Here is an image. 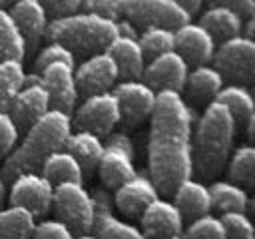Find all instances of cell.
Wrapping results in <instances>:
<instances>
[{
	"label": "cell",
	"mask_w": 255,
	"mask_h": 239,
	"mask_svg": "<svg viewBox=\"0 0 255 239\" xmlns=\"http://www.w3.org/2000/svg\"><path fill=\"white\" fill-rule=\"evenodd\" d=\"M147 143V175L157 193L173 195L191 177V110L179 92H155Z\"/></svg>",
	"instance_id": "obj_1"
},
{
	"label": "cell",
	"mask_w": 255,
	"mask_h": 239,
	"mask_svg": "<svg viewBox=\"0 0 255 239\" xmlns=\"http://www.w3.org/2000/svg\"><path fill=\"white\" fill-rule=\"evenodd\" d=\"M72 133V118L60 110H48L32 127L24 131V139L2 161L0 177L10 183L16 175L26 171H40L44 159L64 149L68 135Z\"/></svg>",
	"instance_id": "obj_2"
},
{
	"label": "cell",
	"mask_w": 255,
	"mask_h": 239,
	"mask_svg": "<svg viewBox=\"0 0 255 239\" xmlns=\"http://www.w3.org/2000/svg\"><path fill=\"white\" fill-rule=\"evenodd\" d=\"M191 135L193 173L199 179L217 177L231 155L235 137V121L227 108L219 102L207 104Z\"/></svg>",
	"instance_id": "obj_3"
},
{
	"label": "cell",
	"mask_w": 255,
	"mask_h": 239,
	"mask_svg": "<svg viewBox=\"0 0 255 239\" xmlns=\"http://www.w3.org/2000/svg\"><path fill=\"white\" fill-rule=\"evenodd\" d=\"M44 34L50 42L62 44L74 56H92L96 52H104L112 44V40L118 36V26L114 20H106L96 14L78 10L74 14L50 20Z\"/></svg>",
	"instance_id": "obj_4"
},
{
	"label": "cell",
	"mask_w": 255,
	"mask_h": 239,
	"mask_svg": "<svg viewBox=\"0 0 255 239\" xmlns=\"http://www.w3.org/2000/svg\"><path fill=\"white\" fill-rule=\"evenodd\" d=\"M52 207L60 221H64L72 233H90L94 225V201L84 183L66 181L54 185Z\"/></svg>",
	"instance_id": "obj_5"
},
{
	"label": "cell",
	"mask_w": 255,
	"mask_h": 239,
	"mask_svg": "<svg viewBox=\"0 0 255 239\" xmlns=\"http://www.w3.org/2000/svg\"><path fill=\"white\" fill-rule=\"evenodd\" d=\"M211 60L223 80L237 86H249L255 80V42L241 34L221 42Z\"/></svg>",
	"instance_id": "obj_6"
},
{
	"label": "cell",
	"mask_w": 255,
	"mask_h": 239,
	"mask_svg": "<svg viewBox=\"0 0 255 239\" xmlns=\"http://www.w3.org/2000/svg\"><path fill=\"white\" fill-rule=\"evenodd\" d=\"M52 197H54V185L40 171H26L10 181V189H8L10 205L26 209L28 213H32L34 219L48 215V211L52 209Z\"/></svg>",
	"instance_id": "obj_7"
},
{
	"label": "cell",
	"mask_w": 255,
	"mask_h": 239,
	"mask_svg": "<svg viewBox=\"0 0 255 239\" xmlns=\"http://www.w3.org/2000/svg\"><path fill=\"white\" fill-rule=\"evenodd\" d=\"M118 121L120 106L112 90L88 96L72 118V125H76V129H84L100 137H106L110 131H114Z\"/></svg>",
	"instance_id": "obj_8"
},
{
	"label": "cell",
	"mask_w": 255,
	"mask_h": 239,
	"mask_svg": "<svg viewBox=\"0 0 255 239\" xmlns=\"http://www.w3.org/2000/svg\"><path fill=\"white\" fill-rule=\"evenodd\" d=\"M124 14L133 26H161L169 30H177L191 18L173 0H124Z\"/></svg>",
	"instance_id": "obj_9"
},
{
	"label": "cell",
	"mask_w": 255,
	"mask_h": 239,
	"mask_svg": "<svg viewBox=\"0 0 255 239\" xmlns=\"http://www.w3.org/2000/svg\"><path fill=\"white\" fill-rule=\"evenodd\" d=\"M114 96L120 106V121L135 127L151 116L155 106V92L143 80H122L114 86Z\"/></svg>",
	"instance_id": "obj_10"
},
{
	"label": "cell",
	"mask_w": 255,
	"mask_h": 239,
	"mask_svg": "<svg viewBox=\"0 0 255 239\" xmlns=\"http://www.w3.org/2000/svg\"><path fill=\"white\" fill-rule=\"evenodd\" d=\"M74 80L78 96H94L110 92L118 82V68L106 52H96L88 56L80 66L74 68Z\"/></svg>",
	"instance_id": "obj_11"
},
{
	"label": "cell",
	"mask_w": 255,
	"mask_h": 239,
	"mask_svg": "<svg viewBox=\"0 0 255 239\" xmlns=\"http://www.w3.org/2000/svg\"><path fill=\"white\" fill-rule=\"evenodd\" d=\"M92 201H94V225L92 233H96L100 239H147L139 227L120 219L112 211V195L102 189L94 187L90 191Z\"/></svg>",
	"instance_id": "obj_12"
},
{
	"label": "cell",
	"mask_w": 255,
	"mask_h": 239,
	"mask_svg": "<svg viewBox=\"0 0 255 239\" xmlns=\"http://www.w3.org/2000/svg\"><path fill=\"white\" fill-rule=\"evenodd\" d=\"M189 66L185 64V60L173 50L161 56L151 58L145 68H143V82L153 90V92H179L185 86V78H187Z\"/></svg>",
	"instance_id": "obj_13"
},
{
	"label": "cell",
	"mask_w": 255,
	"mask_h": 239,
	"mask_svg": "<svg viewBox=\"0 0 255 239\" xmlns=\"http://www.w3.org/2000/svg\"><path fill=\"white\" fill-rule=\"evenodd\" d=\"M40 86L50 98V108L64 114H72L78 100V88L74 80V68L68 64H50L38 74Z\"/></svg>",
	"instance_id": "obj_14"
},
{
	"label": "cell",
	"mask_w": 255,
	"mask_h": 239,
	"mask_svg": "<svg viewBox=\"0 0 255 239\" xmlns=\"http://www.w3.org/2000/svg\"><path fill=\"white\" fill-rule=\"evenodd\" d=\"M139 225L147 239H163L183 231V215L173 201L155 197L139 213Z\"/></svg>",
	"instance_id": "obj_15"
},
{
	"label": "cell",
	"mask_w": 255,
	"mask_h": 239,
	"mask_svg": "<svg viewBox=\"0 0 255 239\" xmlns=\"http://www.w3.org/2000/svg\"><path fill=\"white\" fill-rule=\"evenodd\" d=\"M173 34H175V52L185 60L187 66L209 64L215 52V40L201 24L187 22L177 30H173Z\"/></svg>",
	"instance_id": "obj_16"
},
{
	"label": "cell",
	"mask_w": 255,
	"mask_h": 239,
	"mask_svg": "<svg viewBox=\"0 0 255 239\" xmlns=\"http://www.w3.org/2000/svg\"><path fill=\"white\" fill-rule=\"evenodd\" d=\"M48 110H50V98H48L46 90L40 86V82H36V84H24L22 86V90L16 94L14 102L10 104L8 114L14 121V125L18 127V131L24 133Z\"/></svg>",
	"instance_id": "obj_17"
},
{
	"label": "cell",
	"mask_w": 255,
	"mask_h": 239,
	"mask_svg": "<svg viewBox=\"0 0 255 239\" xmlns=\"http://www.w3.org/2000/svg\"><path fill=\"white\" fill-rule=\"evenodd\" d=\"M159 197L153 181L149 179V175L145 173H135L131 179H128L126 183H122L120 187H116L114 193V203L116 207L128 215V217H139V213L155 199Z\"/></svg>",
	"instance_id": "obj_18"
},
{
	"label": "cell",
	"mask_w": 255,
	"mask_h": 239,
	"mask_svg": "<svg viewBox=\"0 0 255 239\" xmlns=\"http://www.w3.org/2000/svg\"><path fill=\"white\" fill-rule=\"evenodd\" d=\"M8 10L26 42V48L34 50L48 26V12L44 4L40 0H16Z\"/></svg>",
	"instance_id": "obj_19"
},
{
	"label": "cell",
	"mask_w": 255,
	"mask_h": 239,
	"mask_svg": "<svg viewBox=\"0 0 255 239\" xmlns=\"http://www.w3.org/2000/svg\"><path fill=\"white\" fill-rule=\"evenodd\" d=\"M118 68V78L122 80H141L145 68V56L135 38L116 36L112 44L104 50Z\"/></svg>",
	"instance_id": "obj_20"
},
{
	"label": "cell",
	"mask_w": 255,
	"mask_h": 239,
	"mask_svg": "<svg viewBox=\"0 0 255 239\" xmlns=\"http://www.w3.org/2000/svg\"><path fill=\"white\" fill-rule=\"evenodd\" d=\"M215 102L223 104L227 108V112L231 114L233 121H235V127H245V133H247V139H253V133H255V118H253V96L251 92L245 88V86H237V84H229V86H223L215 98Z\"/></svg>",
	"instance_id": "obj_21"
},
{
	"label": "cell",
	"mask_w": 255,
	"mask_h": 239,
	"mask_svg": "<svg viewBox=\"0 0 255 239\" xmlns=\"http://www.w3.org/2000/svg\"><path fill=\"white\" fill-rule=\"evenodd\" d=\"M173 203L183 217H189V221L195 217L207 215L211 211L209 187L199 179L187 177L173 191Z\"/></svg>",
	"instance_id": "obj_22"
},
{
	"label": "cell",
	"mask_w": 255,
	"mask_h": 239,
	"mask_svg": "<svg viewBox=\"0 0 255 239\" xmlns=\"http://www.w3.org/2000/svg\"><path fill=\"white\" fill-rule=\"evenodd\" d=\"M221 88H223V78L209 64L195 66L193 70H189L185 78V86H183L187 98L193 104H205V106L215 102Z\"/></svg>",
	"instance_id": "obj_23"
},
{
	"label": "cell",
	"mask_w": 255,
	"mask_h": 239,
	"mask_svg": "<svg viewBox=\"0 0 255 239\" xmlns=\"http://www.w3.org/2000/svg\"><path fill=\"white\" fill-rule=\"evenodd\" d=\"M96 169L106 189H116L137 173L133 165V157L116 147H104V153Z\"/></svg>",
	"instance_id": "obj_24"
},
{
	"label": "cell",
	"mask_w": 255,
	"mask_h": 239,
	"mask_svg": "<svg viewBox=\"0 0 255 239\" xmlns=\"http://www.w3.org/2000/svg\"><path fill=\"white\" fill-rule=\"evenodd\" d=\"M64 149L70 151L78 159V163L82 167V173L86 177V175H92L98 167V161L104 153V139L96 133L76 129L68 135V139L64 143Z\"/></svg>",
	"instance_id": "obj_25"
},
{
	"label": "cell",
	"mask_w": 255,
	"mask_h": 239,
	"mask_svg": "<svg viewBox=\"0 0 255 239\" xmlns=\"http://www.w3.org/2000/svg\"><path fill=\"white\" fill-rule=\"evenodd\" d=\"M197 24H201L211 34V38L219 40V42L235 38V36H239L243 32L241 30L243 18L235 10H231L227 6H211L209 10H205L201 14Z\"/></svg>",
	"instance_id": "obj_26"
},
{
	"label": "cell",
	"mask_w": 255,
	"mask_h": 239,
	"mask_svg": "<svg viewBox=\"0 0 255 239\" xmlns=\"http://www.w3.org/2000/svg\"><path fill=\"white\" fill-rule=\"evenodd\" d=\"M209 195H211V207L219 209L221 213H231V211L249 213L253 209L247 189L229 179L213 181L209 185Z\"/></svg>",
	"instance_id": "obj_27"
},
{
	"label": "cell",
	"mask_w": 255,
	"mask_h": 239,
	"mask_svg": "<svg viewBox=\"0 0 255 239\" xmlns=\"http://www.w3.org/2000/svg\"><path fill=\"white\" fill-rule=\"evenodd\" d=\"M40 173L52 185L66 183V181L84 183V173H82V167H80L78 159L70 151H66V149H58V151L50 153L44 159V163L40 167Z\"/></svg>",
	"instance_id": "obj_28"
},
{
	"label": "cell",
	"mask_w": 255,
	"mask_h": 239,
	"mask_svg": "<svg viewBox=\"0 0 255 239\" xmlns=\"http://www.w3.org/2000/svg\"><path fill=\"white\" fill-rule=\"evenodd\" d=\"M26 54V42L10 14L8 8H0V62L18 60L22 62Z\"/></svg>",
	"instance_id": "obj_29"
},
{
	"label": "cell",
	"mask_w": 255,
	"mask_h": 239,
	"mask_svg": "<svg viewBox=\"0 0 255 239\" xmlns=\"http://www.w3.org/2000/svg\"><path fill=\"white\" fill-rule=\"evenodd\" d=\"M36 219L22 207L8 205L0 209V239H30Z\"/></svg>",
	"instance_id": "obj_30"
},
{
	"label": "cell",
	"mask_w": 255,
	"mask_h": 239,
	"mask_svg": "<svg viewBox=\"0 0 255 239\" xmlns=\"http://www.w3.org/2000/svg\"><path fill=\"white\" fill-rule=\"evenodd\" d=\"M26 82V72L22 62L18 60H2L0 62V112H8L16 94L22 90Z\"/></svg>",
	"instance_id": "obj_31"
},
{
	"label": "cell",
	"mask_w": 255,
	"mask_h": 239,
	"mask_svg": "<svg viewBox=\"0 0 255 239\" xmlns=\"http://www.w3.org/2000/svg\"><path fill=\"white\" fill-rule=\"evenodd\" d=\"M227 173L229 181L241 187L255 185V147L251 143H243L231 153Z\"/></svg>",
	"instance_id": "obj_32"
},
{
	"label": "cell",
	"mask_w": 255,
	"mask_h": 239,
	"mask_svg": "<svg viewBox=\"0 0 255 239\" xmlns=\"http://www.w3.org/2000/svg\"><path fill=\"white\" fill-rule=\"evenodd\" d=\"M137 42L143 50L145 58H155L167 52L175 50V34L169 28H161V26H149V28H141V32L137 34Z\"/></svg>",
	"instance_id": "obj_33"
},
{
	"label": "cell",
	"mask_w": 255,
	"mask_h": 239,
	"mask_svg": "<svg viewBox=\"0 0 255 239\" xmlns=\"http://www.w3.org/2000/svg\"><path fill=\"white\" fill-rule=\"evenodd\" d=\"M187 239H227L225 237V227L217 215H201L189 221L185 231H181Z\"/></svg>",
	"instance_id": "obj_34"
},
{
	"label": "cell",
	"mask_w": 255,
	"mask_h": 239,
	"mask_svg": "<svg viewBox=\"0 0 255 239\" xmlns=\"http://www.w3.org/2000/svg\"><path fill=\"white\" fill-rule=\"evenodd\" d=\"M223 227H225V237L227 239H253V223L249 213L243 211H231V213H221L219 215Z\"/></svg>",
	"instance_id": "obj_35"
},
{
	"label": "cell",
	"mask_w": 255,
	"mask_h": 239,
	"mask_svg": "<svg viewBox=\"0 0 255 239\" xmlns=\"http://www.w3.org/2000/svg\"><path fill=\"white\" fill-rule=\"evenodd\" d=\"M68 64L72 68H76V56L64 48L62 44H56V42H50L48 46H44L40 50V54L36 56V64H34V74H40L46 66L50 64Z\"/></svg>",
	"instance_id": "obj_36"
},
{
	"label": "cell",
	"mask_w": 255,
	"mask_h": 239,
	"mask_svg": "<svg viewBox=\"0 0 255 239\" xmlns=\"http://www.w3.org/2000/svg\"><path fill=\"white\" fill-rule=\"evenodd\" d=\"M30 239H74V233L58 217L56 219H40L38 223H34Z\"/></svg>",
	"instance_id": "obj_37"
},
{
	"label": "cell",
	"mask_w": 255,
	"mask_h": 239,
	"mask_svg": "<svg viewBox=\"0 0 255 239\" xmlns=\"http://www.w3.org/2000/svg\"><path fill=\"white\" fill-rule=\"evenodd\" d=\"M82 8L84 12L118 22V18L124 14V0H84Z\"/></svg>",
	"instance_id": "obj_38"
},
{
	"label": "cell",
	"mask_w": 255,
	"mask_h": 239,
	"mask_svg": "<svg viewBox=\"0 0 255 239\" xmlns=\"http://www.w3.org/2000/svg\"><path fill=\"white\" fill-rule=\"evenodd\" d=\"M18 137H20V131L14 125L10 114L8 112H0V159L2 161L16 147Z\"/></svg>",
	"instance_id": "obj_39"
},
{
	"label": "cell",
	"mask_w": 255,
	"mask_h": 239,
	"mask_svg": "<svg viewBox=\"0 0 255 239\" xmlns=\"http://www.w3.org/2000/svg\"><path fill=\"white\" fill-rule=\"evenodd\" d=\"M46 8V12L54 14L56 18L60 16H68V14H74L82 8V2L84 0H40Z\"/></svg>",
	"instance_id": "obj_40"
},
{
	"label": "cell",
	"mask_w": 255,
	"mask_h": 239,
	"mask_svg": "<svg viewBox=\"0 0 255 239\" xmlns=\"http://www.w3.org/2000/svg\"><path fill=\"white\" fill-rule=\"evenodd\" d=\"M104 147H116V149H122V151H126L128 155H135V151H133V141H131V137L128 135V133H124V131H110L108 135H106V139H104Z\"/></svg>",
	"instance_id": "obj_41"
},
{
	"label": "cell",
	"mask_w": 255,
	"mask_h": 239,
	"mask_svg": "<svg viewBox=\"0 0 255 239\" xmlns=\"http://www.w3.org/2000/svg\"><path fill=\"white\" fill-rule=\"evenodd\" d=\"M211 6H227L235 10L241 18H251L253 16V0H209Z\"/></svg>",
	"instance_id": "obj_42"
},
{
	"label": "cell",
	"mask_w": 255,
	"mask_h": 239,
	"mask_svg": "<svg viewBox=\"0 0 255 239\" xmlns=\"http://www.w3.org/2000/svg\"><path fill=\"white\" fill-rule=\"evenodd\" d=\"M116 26H118V36H128V38H135V40H137L135 26H133L128 18H126V20H118Z\"/></svg>",
	"instance_id": "obj_43"
},
{
	"label": "cell",
	"mask_w": 255,
	"mask_h": 239,
	"mask_svg": "<svg viewBox=\"0 0 255 239\" xmlns=\"http://www.w3.org/2000/svg\"><path fill=\"white\" fill-rule=\"evenodd\" d=\"M183 12H187L189 16L191 14H195L199 8H201V4H203V0H173Z\"/></svg>",
	"instance_id": "obj_44"
},
{
	"label": "cell",
	"mask_w": 255,
	"mask_h": 239,
	"mask_svg": "<svg viewBox=\"0 0 255 239\" xmlns=\"http://www.w3.org/2000/svg\"><path fill=\"white\" fill-rule=\"evenodd\" d=\"M74 239H100V237H98L96 233H92V231H90V233H80V235H74Z\"/></svg>",
	"instance_id": "obj_45"
},
{
	"label": "cell",
	"mask_w": 255,
	"mask_h": 239,
	"mask_svg": "<svg viewBox=\"0 0 255 239\" xmlns=\"http://www.w3.org/2000/svg\"><path fill=\"white\" fill-rule=\"evenodd\" d=\"M4 193H6V183H4L2 177H0V201L4 199Z\"/></svg>",
	"instance_id": "obj_46"
},
{
	"label": "cell",
	"mask_w": 255,
	"mask_h": 239,
	"mask_svg": "<svg viewBox=\"0 0 255 239\" xmlns=\"http://www.w3.org/2000/svg\"><path fill=\"white\" fill-rule=\"evenodd\" d=\"M16 0H0V8H6V6H12Z\"/></svg>",
	"instance_id": "obj_47"
},
{
	"label": "cell",
	"mask_w": 255,
	"mask_h": 239,
	"mask_svg": "<svg viewBox=\"0 0 255 239\" xmlns=\"http://www.w3.org/2000/svg\"><path fill=\"white\" fill-rule=\"evenodd\" d=\"M163 239H187L183 233H177V235H169V237H163Z\"/></svg>",
	"instance_id": "obj_48"
}]
</instances>
